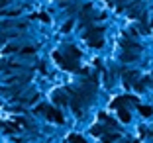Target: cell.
I'll use <instances>...</instances> for the list:
<instances>
[{
    "label": "cell",
    "instance_id": "obj_1",
    "mask_svg": "<svg viewBox=\"0 0 153 143\" xmlns=\"http://www.w3.org/2000/svg\"><path fill=\"white\" fill-rule=\"evenodd\" d=\"M47 116H49V118H51L53 122H59V124L63 122V116H61L59 112H53V110H47Z\"/></svg>",
    "mask_w": 153,
    "mask_h": 143
},
{
    "label": "cell",
    "instance_id": "obj_2",
    "mask_svg": "<svg viewBox=\"0 0 153 143\" xmlns=\"http://www.w3.org/2000/svg\"><path fill=\"white\" fill-rule=\"evenodd\" d=\"M140 110H141V114H143V116H151V112H153L149 106H140Z\"/></svg>",
    "mask_w": 153,
    "mask_h": 143
},
{
    "label": "cell",
    "instance_id": "obj_3",
    "mask_svg": "<svg viewBox=\"0 0 153 143\" xmlns=\"http://www.w3.org/2000/svg\"><path fill=\"white\" fill-rule=\"evenodd\" d=\"M120 118H122V122H130V114L126 110H120Z\"/></svg>",
    "mask_w": 153,
    "mask_h": 143
}]
</instances>
